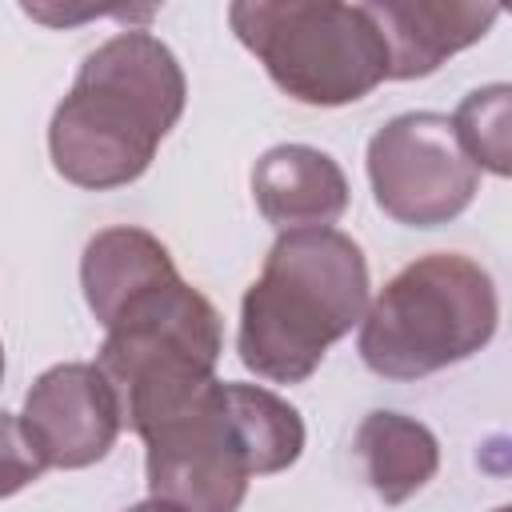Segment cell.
Here are the masks:
<instances>
[{"mask_svg": "<svg viewBox=\"0 0 512 512\" xmlns=\"http://www.w3.org/2000/svg\"><path fill=\"white\" fill-rule=\"evenodd\" d=\"M184 68L172 48L128 28L84 56L72 92L48 124L56 172L76 188H120L148 172L160 140L184 112Z\"/></svg>", "mask_w": 512, "mask_h": 512, "instance_id": "obj_1", "label": "cell"}, {"mask_svg": "<svg viewBox=\"0 0 512 512\" xmlns=\"http://www.w3.org/2000/svg\"><path fill=\"white\" fill-rule=\"evenodd\" d=\"M368 312V260L340 228L280 232L240 300L236 352L272 384L308 380Z\"/></svg>", "mask_w": 512, "mask_h": 512, "instance_id": "obj_2", "label": "cell"}, {"mask_svg": "<svg viewBox=\"0 0 512 512\" xmlns=\"http://www.w3.org/2000/svg\"><path fill=\"white\" fill-rule=\"evenodd\" d=\"M500 324L488 268L432 252L400 268L360 320V360L384 380H420L476 356Z\"/></svg>", "mask_w": 512, "mask_h": 512, "instance_id": "obj_3", "label": "cell"}, {"mask_svg": "<svg viewBox=\"0 0 512 512\" xmlns=\"http://www.w3.org/2000/svg\"><path fill=\"white\" fill-rule=\"evenodd\" d=\"M220 348V312L204 292L176 276L132 300L104 328L96 368L116 392L120 424L144 436L216 380Z\"/></svg>", "mask_w": 512, "mask_h": 512, "instance_id": "obj_4", "label": "cell"}, {"mask_svg": "<svg viewBox=\"0 0 512 512\" xmlns=\"http://www.w3.org/2000/svg\"><path fill=\"white\" fill-rule=\"evenodd\" d=\"M228 24L272 84L300 104L340 108L388 80V52L364 4L236 0Z\"/></svg>", "mask_w": 512, "mask_h": 512, "instance_id": "obj_5", "label": "cell"}, {"mask_svg": "<svg viewBox=\"0 0 512 512\" xmlns=\"http://www.w3.org/2000/svg\"><path fill=\"white\" fill-rule=\"evenodd\" d=\"M368 180L384 216L408 228H436L476 200L480 168L460 148L448 116L404 112L368 140Z\"/></svg>", "mask_w": 512, "mask_h": 512, "instance_id": "obj_6", "label": "cell"}, {"mask_svg": "<svg viewBox=\"0 0 512 512\" xmlns=\"http://www.w3.org/2000/svg\"><path fill=\"white\" fill-rule=\"evenodd\" d=\"M148 492L180 512H236L248 496V456L236 440L224 380H212L192 404L152 424L144 436Z\"/></svg>", "mask_w": 512, "mask_h": 512, "instance_id": "obj_7", "label": "cell"}, {"mask_svg": "<svg viewBox=\"0 0 512 512\" xmlns=\"http://www.w3.org/2000/svg\"><path fill=\"white\" fill-rule=\"evenodd\" d=\"M20 428L48 468H88L120 436V404L96 364H56L24 396Z\"/></svg>", "mask_w": 512, "mask_h": 512, "instance_id": "obj_8", "label": "cell"}, {"mask_svg": "<svg viewBox=\"0 0 512 512\" xmlns=\"http://www.w3.org/2000/svg\"><path fill=\"white\" fill-rule=\"evenodd\" d=\"M364 12L384 40L388 80L432 76L448 56L484 40L500 20L496 4L468 0H368Z\"/></svg>", "mask_w": 512, "mask_h": 512, "instance_id": "obj_9", "label": "cell"}, {"mask_svg": "<svg viewBox=\"0 0 512 512\" xmlns=\"http://www.w3.org/2000/svg\"><path fill=\"white\" fill-rule=\"evenodd\" d=\"M252 196L276 232L332 228L348 208V180L328 152L276 144L252 168Z\"/></svg>", "mask_w": 512, "mask_h": 512, "instance_id": "obj_10", "label": "cell"}, {"mask_svg": "<svg viewBox=\"0 0 512 512\" xmlns=\"http://www.w3.org/2000/svg\"><path fill=\"white\" fill-rule=\"evenodd\" d=\"M176 264L168 256V248L144 232V228H104L88 240L84 256H80V288L84 300L92 308V316L108 328L132 300H140L144 292L176 280Z\"/></svg>", "mask_w": 512, "mask_h": 512, "instance_id": "obj_11", "label": "cell"}, {"mask_svg": "<svg viewBox=\"0 0 512 512\" xmlns=\"http://www.w3.org/2000/svg\"><path fill=\"white\" fill-rule=\"evenodd\" d=\"M356 460L384 504H404L440 468V444L428 424L400 412H368L356 428Z\"/></svg>", "mask_w": 512, "mask_h": 512, "instance_id": "obj_12", "label": "cell"}, {"mask_svg": "<svg viewBox=\"0 0 512 512\" xmlns=\"http://www.w3.org/2000/svg\"><path fill=\"white\" fill-rule=\"evenodd\" d=\"M224 404H228V416H232V428L248 456L252 476H272L300 460L304 420L288 400H280L276 392H268L260 384L224 380Z\"/></svg>", "mask_w": 512, "mask_h": 512, "instance_id": "obj_13", "label": "cell"}, {"mask_svg": "<svg viewBox=\"0 0 512 512\" xmlns=\"http://www.w3.org/2000/svg\"><path fill=\"white\" fill-rule=\"evenodd\" d=\"M452 132L476 168L508 176L512 172V88L488 84L468 92L452 116Z\"/></svg>", "mask_w": 512, "mask_h": 512, "instance_id": "obj_14", "label": "cell"}, {"mask_svg": "<svg viewBox=\"0 0 512 512\" xmlns=\"http://www.w3.org/2000/svg\"><path fill=\"white\" fill-rule=\"evenodd\" d=\"M48 464L40 460V452L28 444L24 428H20V416L12 412H0V500L4 496H16L20 488H28L32 480H40Z\"/></svg>", "mask_w": 512, "mask_h": 512, "instance_id": "obj_15", "label": "cell"}, {"mask_svg": "<svg viewBox=\"0 0 512 512\" xmlns=\"http://www.w3.org/2000/svg\"><path fill=\"white\" fill-rule=\"evenodd\" d=\"M128 512H180V508H172V504H160V500H144V504H132Z\"/></svg>", "mask_w": 512, "mask_h": 512, "instance_id": "obj_16", "label": "cell"}, {"mask_svg": "<svg viewBox=\"0 0 512 512\" xmlns=\"http://www.w3.org/2000/svg\"><path fill=\"white\" fill-rule=\"evenodd\" d=\"M0 380H4V344H0Z\"/></svg>", "mask_w": 512, "mask_h": 512, "instance_id": "obj_17", "label": "cell"}, {"mask_svg": "<svg viewBox=\"0 0 512 512\" xmlns=\"http://www.w3.org/2000/svg\"><path fill=\"white\" fill-rule=\"evenodd\" d=\"M492 512H508V508H492Z\"/></svg>", "mask_w": 512, "mask_h": 512, "instance_id": "obj_18", "label": "cell"}]
</instances>
